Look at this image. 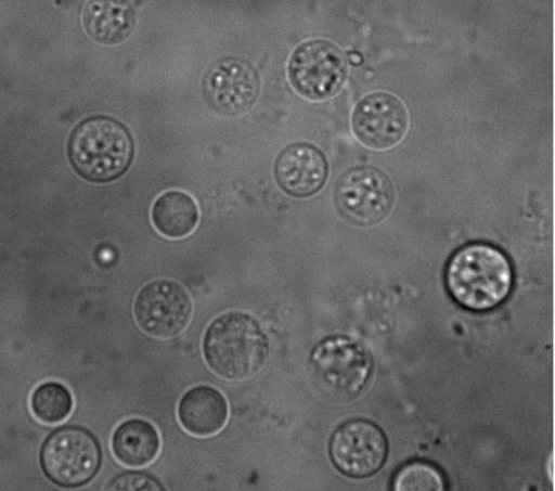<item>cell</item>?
<instances>
[{"label": "cell", "instance_id": "cell-13", "mask_svg": "<svg viewBox=\"0 0 555 491\" xmlns=\"http://www.w3.org/2000/svg\"><path fill=\"white\" fill-rule=\"evenodd\" d=\"M182 426L196 436H210L219 431L228 418L224 397L209 386H197L188 390L178 406Z\"/></svg>", "mask_w": 555, "mask_h": 491}, {"label": "cell", "instance_id": "cell-7", "mask_svg": "<svg viewBox=\"0 0 555 491\" xmlns=\"http://www.w3.org/2000/svg\"><path fill=\"white\" fill-rule=\"evenodd\" d=\"M334 196L341 217L358 227L379 223L395 203L389 177L371 166H358L344 172L336 183Z\"/></svg>", "mask_w": 555, "mask_h": 491}, {"label": "cell", "instance_id": "cell-5", "mask_svg": "<svg viewBox=\"0 0 555 491\" xmlns=\"http://www.w3.org/2000/svg\"><path fill=\"white\" fill-rule=\"evenodd\" d=\"M102 451L96 438L78 426H64L50 434L40 450L44 475L63 488H78L98 473Z\"/></svg>", "mask_w": 555, "mask_h": 491}, {"label": "cell", "instance_id": "cell-12", "mask_svg": "<svg viewBox=\"0 0 555 491\" xmlns=\"http://www.w3.org/2000/svg\"><path fill=\"white\" fill-rule=\"evenodd\" d=\"M327 161L314 145L296 142L276 157L274 175L280 188L296 197H307L321 190L327 178Z\"/></svg>", "mask_w": 555, "mask_h": 491}, {"label": "cell", "instance_id": "cell-14", "mask_svg": "<svg viewBox=\"0 0 555 491\" xmlns=\"http://www.w3.org/2000/svg\"><path fill=\"white\" fill-rule=\"evenodd\" d=\"M82 24L93 40L115 44L131 34L135 14L127 2L90 1L83 8Z\"/></svg>", "mask_w": 555, "mask_h": 491}, {"label": "cell", "instance_id": "cell-11", "mask_svg": "<svg viewBox=\"0 0 555 491\" xmlns=\"http://www.w3.org/2000/svg\"><path fill=\"white\" fill-rule=\"evenodd\" d=\"M357 139L374 150H387L397 145L409 129L405 105L395 95L374 92L361 99L351 117Z\"/></svg>", "mask_w": 555, "mask_h": 491}, {"label": "cell", "instance_id": "cell-8", "mask_svg": "<svg viewBox=\"0 0 555 491\" xmlns=\"http://www.w3.org/2000/svg\"><path fill=\"white\" fill-rule=\"evenodd\" d=\"M328 453L333 465L343 475L366 478L383 467L388 453L387 438L369 419H349L332 435Z\"/></svg>", "mask_w": 555, "mask_h": 491}, {"label": "cell", "instance_id": "cell-17", "mask_svg": "<svg viewBox=\"0 0 555 491\" xmlns=\"http://www.w3.org/2000/svg\"><path fill=\"white\" fill-rule=\"evenodd\" d=\"M30 405L38 419L54 424L69 415L73 408V398L64 385L47 382L36 388L31 396Z\"/></svg>", "mask_w": 555, "mask_h": 491}, {"label": "cell", "instance_id": "cell-3", "mask_svg": "<svg viewBox=\"0 0 555 491\" xmlns=\"http://www.w3.org/2000/svg\"><path fill=\"white\" fill-rule=\"evenodd\" d=\"M203 352L208 366L219 376L242 380L256 375L269 354L268 339L258 322L247 313L221 314L207 327Z\"/></svg>", "mask_w": 555, "mask_h": 491}, {"label": "cell", "instance_id": "cell-6", "mask_svg": "<svg viewBox=\"0 0 555 491\" xmlns=\"http://www.w3.org/2000/svg\"><path fill=\"white\" fill-rule=\"evenodd\" d=\"M348 75L344 52L325 39H310L299 44L287 64L294 90L309 100H325L337 94Z\"/></svg>", "mask_w": 555, "mask_h": 491}, {"label": "cell", "instance_id": "cell-9", "mask_svg": "<svg viewBox=\"0 0 555 491\" xmlns=\"http://www.w3.org/2000/svg\"><path fill=\"white\" fill-rule=\"evenodd\" d=\"M192 299L185 288L172 280H155L137 295L134 319L140 328L157 338H171L189 324Z\"/></svg>", "mask_w": 555, "mask_h": 491}, {"label": "cell", "instance_id": "cell-19", "mask_svg": "<svg viewBox=\"0 0 555 491\" xmlns=\"http://www.w3.org/2000/svg\"><path fill=\"white\" fill-rule=\"evenodd\" d=\"M109 490H164L159 481L143 473L127 471L113 478L107 486Z\"/></svg>", "mask_w": 555, "mask_h": 491}, {"label": "cell", "instance_id": "cell-20", "mask_svg": "<svg viewBox=\"0 0 555 491\" xmlns=\"http://www.w3.org/2000/svg\"><path fill=\"white\" fill-rule=\"evenodd\" d=\"M349 57H350V61H351L354 65H358V64H360V63L362 62V56H361V54H360V53H358V52H352V53H350Z\"/></svg>", "mask_w": 555, "mask_h": 491}, {"label": "cell", "instance_id": "cell-4", "mask_svg": "<svg viewBox=\"0 0 555 491\" xmlns=\"http://www.w3.org/2000/svg\"><path fill=\"white\" fill-rule=\"evenodd\" d=\"M310 364L325 392L340 400L359 396L373 372L370 351L346 336L321 340L312 350Z\"/></svg>", "mask_w": 555, "mask_h": 491}, {"label": "cell", "instance_id": "cell-15", "mask_svg": "<svg viewBox=\"0 0 555 491\" xmlns=\"http://www.w3.org/2000/svg\"><path fill=\"white\" fill-rule=\"evenodd\" d=\"M156 428L149 422L131 418L119 425L112 438L115 456L124 464L139 467L152 462L159 450Z\"/></svg>", "mask_w": 555, "mask_h": 491}, {"label": "cell", "instance_id": "cell-10", "mask_svg": "<svg viewBox=\"0 0 555 491\" xmlns=\"http://www.w3.org/2000/svg\"><path fill=\"white\" fill-rule=\"evenodd\" d=\"M202 88L211 108L222 115L236 116L255 104L260 82L257 70L247 61L229 56L209 65Z\"/></svg>", "mask_w": 555, "mask_h": 491}, {"label": "cell", "instance_id": "cell-1", "mask_svg": "<svg viewBox=\"0 0 555 491\" xmlns=\"http://www.w3.org/2000/svg\"><path fill=\"white\" fill-rule=\"evenodd\" d=\"M446 286L462 307L486 311L498 307L513 287L509 259L498 247L469 243L459 248L446 268Z\"/></svg>", "mask_w": 555, "mask_h": 491}, {"label": "cell", "instance_id": "cell-18", "mask_svg": "<svg viewBox=\"0 0 555 491\" xmlns=\"http://www.w3.org/2000/svg\"><path fill=\"white\" fill-rule=\"evenodd\" d=\"M392 488L397 491H437L444 489V479L434 465L413 461L397 471Z\"/></svg>", "mask_w": 555, "mask_h": 491}, {"label": "cell", "instance_id": "cell-2", "mask_svg": "<svg viewBox=\"0 0 555 491\" xmlns=\"http://www.w3.org/2000/svg\"><path fill=\"white\" fill-rule=\"evenodd\" d=\"M133 140L125 125L104 115L80 121L70 132L67 156L83 179L105 183L121 177L131 165Z\"/></svg>", "mask_w": 555, "mask_h": 491}, {"label": "cell", "instance_id": "cell-16", "mask_svg": "<svg viewBox=\"0 0 555 491\" xmlns=\"http://www.w3.org/2000/svg\"><path fill=\"white\" fill-rule=\"evenodd\" d=\"M152 221L156 230L171 238L190 234L198 221V208L194 199L181 191L163 193L153 204Z\"/></svg>", "mask_w": 555, "mask_h": 491}]
</instances>
